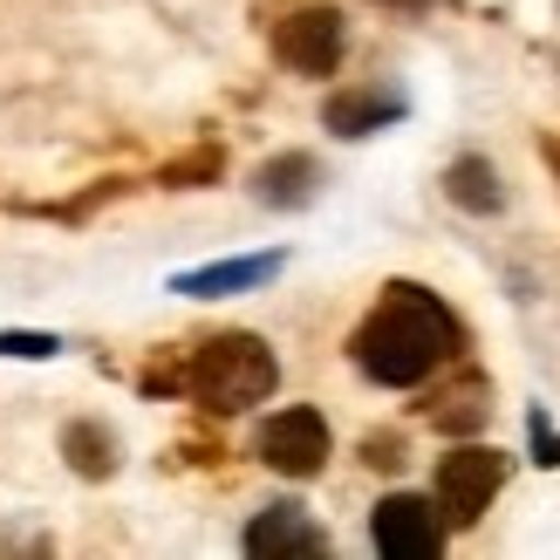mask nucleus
I'll return each instance as SVG.
<instances>
[{
	"instance_id": "obj_1",
	"label": "nucleus",
	"mask_w": 560,
	"mask_h": 560,
	"mask_svg": "<svg viewBox=\"0 0 560 560\" xmlns=\"http://www.w3.org/2000/svg\"><path fill=\"white\" fill-rule=\"evenodd\" d=\"M355 370L383 383V389H410V383H424L438 362H452L458 355V315L444 307L431 288H389L376 307H370V322L355 328Z\"/></svg>"
},
{
	"instance_id": "obj_2",
	"label": "nucleus",
	"mask_w": 560,
	"mask_h": 560,
	"mask_svg": "<svg viewBox=\"0 0 560 560\" xmlns=\"http://www.w3.org/2000/svg\"><path fill=\"white\" fill-rule=\"evenodd\" d=\"M185 383H191V397L212 404V410H246V404L273 397L280 362L260 335H212V342H199V355H191Z\"/></svg>"
},
{
	"instance_id": "obj_3",
	"label": "nucleus",
	"mask_w": 560,
	"mask_h": 560,
	"mask_svg": "<svg viewBox=\"0 0 560 560\" xmlns=\"http://www.w3.org/2000/svg\"><path fill=\"white\" fill-rule=\"evenodd\" d=\"M499 486H506V458H499L492 444H458L452 458H438V513H444V526L486 520Z\"/></svg>"
},
{
	"instance_id": "obj_4",
	"label": "nucleus",
	"mask_w": 560,
	"mask_h": 560,
	"mask_svg": "<svg viewBox=\"0 0 560 560\" xmlns=\"http://www.w3.org/2000/svg\"><path fill=\"white\" fill-rule=\"evenodd\" d=\"M370 534H376V553H389V560H431V553H444V513L424 492H389L370 513Z\"/></svg>"
},
{
	"instance_id": "obj_5",
	"label": "nucleus",
	"mask_w": 560,
	"mask_h": 560,
	"mask_svg": "<svg viewBox=\"0 0 560 560\" xmlns=\"http://www.w3.org/2000/svg\"><path fill=\"white\" fill-rule=\"evenodd\" d=\"M260 458L280 471V479H315V471L328 465V424H322V410H273L267 424H260Z\"/></svg>"
},
{
	"instance_id": "obj_6",
	"label": "nucleus",
	"mask_w": 560,
	"mask_h": 560,
	"mask_svg": "<svg viewBox=\"0 0 560 560\" xmlns=\"http://www.w3.org/2000/svg\"><path fill=\"white\" fill-rule=\"evenodd\" d=\"M273 55L294 75H328L335 62H342V14L335 8H294L273 27Z\"/></svg>"
},
{
	"instance_id": "obj_7",
	"label": "nucleus",
	"mask_w": 560,
	"mask_h": 560,
	"mask_svg": "<svg viewBox=\"0 0 560 560\" xmlns=\"http://www.w3.org/2000/svg\"><path fill=\"white\" fill-rule=\"evenodd\" d=\"M322 547H328V534L301 506H267L254 526H246V553H267V560H280V553H322Z\"/></svg>"
},
{
	"instance_id": "obj_8",
	"label": "nucleus",
	"mask_w": 560,
	"mask_h": 560,
	"mask_svg": "<svg viewBox=\"0 0 560 560\" xmlns=\"http://www.w3.org/2000/svg\"><path fill=\"white\" fill-rule=\"evenodd\" d=\"M404 117V96L397 90H355V96H335L328 103V130L335 137H370L376 124H397Z\"/></svg>"
},
{
	"instance_id": "obj_9",
	"label": "nucleus",
	"mask_w": 560,
	"mask_h": 560,
	"mask_svg": "<svg viewBox=\"0 0 560 560\" xmlns=\"http://www.w3.org/2000/svg\"><path fill=\"white\" fill-rule=\"evenodd\" d=\"M315 158H301V151H288V158H273V164H260V199L267 206H307L315 199Z\"/></svg>"
},
{
	"instance_id": "obj_10",
	"label": "nucleus",
	"mask_w": 560,
	"mask_h": 560,
	"mask_svg": "<svg viewBox=\"0 0 560 560\" xmlns=\"http://www.w3.org/2000/svg\"><path fill=\"white\" fill-rule=\"evenodd\" d=\"M444 191H452V206H465V212H499V206H506L499 172H492L486 158H458L452 172H444Z\"/></svg>"
},
{
	"instance_id": "obj_11",
	"label": "nucleus",
	"mask_w": 560,
	"mask_h": 560,
	"mask_svg": "<svg viewBox=\"0 0 560 560\" xmlns=\"http://www.w3.org/2000/svg\"><path fill=\"white\" fill-rule=\"evenodd\" d=\"M280 260H226V267H206V273H185L178 294H233V288H260V280H273Z\"/></svg>"
},
{
	"instance_id": "obj_12",
	"label": "nucleus",
	"mask_w": 560,
	"mask_h": 560,
	"mask_svg": "<svg viewBox=\"0 0 560 560\" xmlns=\"http://www.w3.org/2000/svg\"><path fill=\"white\" fill-rule=\"evenodd\" d=\"M62 452H69V465H75V471H90V479H103V471L117 465V444H109V431H103V424H75V431L62 438Z\"/></svg>"
},
{
	"instance_id": "obj_13",
	"label": "nucleus",
	"mask_w": 560,
	"mask_h": 560,
	"mask_svg": "<svg viewBox=\"0 0 560 560\" xmlns=\"http://www.w3.org/2000/svg\"><path fill=\"white\" fill-rule=\"evenodd\" d=\"M0 355H55L48 335H0Z\"/></svg>"
},
{
	"instance_id": "obj_14",
	"label": "nucleus",
	"mask_w": 560,
	"mask_h": 560,
	"mask_svg": "<svg viewBox=\"0 0 560 560\" xmlns=\"http://www.w3.org/2000/svg\"><path fill=\"white\" fill-rule=\"evenodd\" d=\"M534 452H540V465H560V438L547 431V417H534Z\"/></svg>"
},
{
	"instance_id": "obj_15",
	"label": "nucleus",
	"mask_w": 560,
	"mask_h": 560,
	"mask_svg": "<svg viewBox=\"0 0 560 560\" xmlns=\"http://www.w3.org/2000/svg\"><path fill=\"white\" fill-rule=\"evenodd\" d=\"M376 8H424V0H376Z\"/></svg>"
}]
</instances>
